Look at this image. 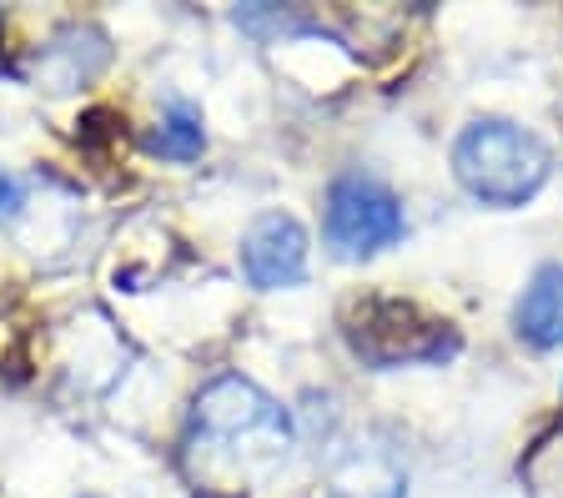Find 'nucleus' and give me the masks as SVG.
Masks as SVG:
<instances>
[{
	"label": "nucleus",
	"instance_id": "obj_3",
	"mask_svg": "<svg viewBox=\"0 0 563 498\" xmlns=\"http://www.w3.org/2000/svg\"><path fill=\"white\" fill-rule=\"evenodd\" d=\"M553 152L508 117H473L453 142V177L483 207H523L543 191Z\"/></svg>",
	"mask_w": 563,
	"mask_h": 498
},
{
	"label": "nucleus",
	"instance_id": "obj_1",
	"mask_svg": "<svg viewBox=\"0 0 563 498\" xmlns=\"http://www.w3.org/2000/svg\"><path fill=\"white\" fill-rule=\"evenodd\" d=\"M292 413L272 398L267 388H257L242 373H222L197 388L187 408V453L197 484H217L227 488L252 484V478L277 474L287 453H292Z\"/></svg>",
	"mask_w": 563,
	"mask_h": 498
},
{
	"label": "nucleus",
	"instance_id": "obj_2",
	"mask_svg": "<svg viewBox=\"0 0 563 498\" xmlns=\"http://www.w3.org/2000/svg\"><path fill=\"white\" fill-rule=\"evenodd\" d=\"M342 343L347 353L373 373L393 368H443L463 353V337L448 318L428 312L412 297H387V292H363L342 308Z\"/></svg>",
	"mask_w": 563,
	"mask_h": 498
},
{
	"label": "nucleus",
	"instance_id": "obj_9",
	"mask_svg": "<svg viewBox=\"0 0 563 498\" xmlns=\"http://www.w3.org/2000/svg\"><path fill=\"white\" fill-rule=\"evenodd\" d=\"M146 152L162 156V162H197L207 152V121H201V111L191 101H181V96H172L166 111L156 117V126L146 131Z\"/></svg>",
	"mask_w": 563,
	"mask_h": 498
},
{
	"label": "nucleus",
	"instance_id": "obj_5",
	"mask_svg": "<svg viewBox=\"0 0 563 498\" xmlns=\"http://www.w3.org/2000/svg\"><path fill=\"white\" fill-rule=\"evenodd\" d=\"M236 257H242V273L257 292L297 287L307 277V226L292 212H262L246 222Z\"/></svg>",
	"mask_w": 563,
	"mask_h": 498
},
{
	"label": "nucleus",
	"instance_id": "obj_4",
	"mask_svg": "<svg viewBox=\"0 0 563 498\" xmlns=\"http://www.w3.org/2000/svg\"><path fill=\"white\" fill-rule=\"evenodd\" d=\"M402 232H408V217H402L398 191L387 187L383 177L352 166L338 171L328 181V197H322V237L338 252L342 262H367L377 252L398 247Z\"/></svg>",
	"mask_w": 563,
	"mask_h": 498
},
{
	"label": "nucleus",
	"instance_id": "obj_10",
	"mask_svg": "<svg viewBox=\"0 0 563 498\" xmlns=\"http://www.w3.org/2000/svg\"><path fill=\"white\" fill-rule=\"evenodd\" d=\"M25 217H31V181L0 166V226H5V232H15Z\"/></svg>",
	"mask_w": 563,
	"mask_h": 498
},
{
	"label": "nucleus",
	"instance_id": "obj_6",
	"mask_svg": "<svg viewBox=\"0 0 563 498\" xmlns=\"http://www.w3.org/2000/svg\"><path fill=\"white\" fill-rule=\"evenodd\" d=\"M322 498H408V463L387 443H352L332 458L322 478Z\"/></svg>",
	"mask_w": 563,
	"mask_h": 498
},
{
	"label": "nucleus",
	"instance_id": "obj_8",
	"mask_svg": "<svg viewBox=\"0 0 563 498\" xmlns=\"http://www.w3.org/2000/svg\"><path fill=\"white\" fill-rule=\"evenodd\" d=\"M514 332H518V343L539 347V353L563 347V262L533 267L528 287L514 302Z\"/></svg>",
	"mask_w": 563,
	"mask_h": 498
},
{
	"label": "nucleus",
	"instance_id": "obj_7",
	"mask_svg": "<svg viewBox=\"0 0 563 498\" xmlns=\"http://www.w3.org/2000/svg\"><path fill=\"white\" fill-rule=\"evenodd\" d=\"M106 60H111L106 31H96V25H66V31L35 56V81L46 86L51 96H66L91 81Z\"/></svg>",
	"mask_w": 563,
	"mask_h": 498
}]
</instances>
